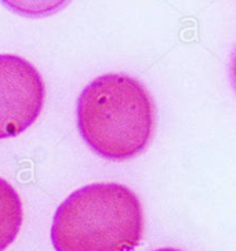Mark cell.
<instances>
[{
	"label": "cell",
	"mask_w": 236,
	"mask_h": 251,
	"mask_svg": "<svg viewBox=\"0 0 236 251\" xmlns=\"http://www.w3.org/2000/svg\"><path fill=\"white\" fill-rule=\"evenodd\" d=\"M78 128L104 159L125 162L145 151L155 128V103L147 87L126 74H105L81 90Z\"/></svg>",
	"instance_id": "cell-1"
},
{
	"label": "cell",
	"mask_w": 236,
	"mask_h": 251,
	"mask_svg": "<svg viewBox=\"0 0 236 251\" xmlns=\"http://www.w3.org/2000/svg\"><path fill=\"white\" fill-rule=\"evenodd\" d=\"M24 220L21 199L11 184L0 178V251L15 240Z\"/></svg>",
	"instance_id": "cell-4"
},
{
	"label": "cell",
	"mask_w": 236,
	"mask_h": 251,
	"mask_svg": "<svg viewBox=\"0 0 236 251\" xmlns=\"http://www.w3.org/2000/svg\"><path fill=\"white\" fill-rule=\"evenodd\" d=\"M144 232L138 196L116 182H97L72 192L52 225L55 251H133Z\"/></svg>",
	"instance_id": "cell-2"
},
{
	"label": "cell",
	"mask_w": 236,
	"mask_h": 251,
	"mask_svg": "<svg viewBox=\"0 0 236 251\" xmlns=\"http://www.w3.org/2000/svg\"><path fill=\"white\" fill-rule=\"evenodd\" d=\"M45 96V81L29 61L0 54V140L29 128L43 109Z\"/></svg>",
	"instance_id": "cell-3"
},
{
	"label": "cell",
	"mask_w": 236,
	"mask_h": 251,
	"mask_svg": "<svg viewBox=\"0 0 236 251\" xmlns=\"http://www.w3.org/2000/svg\"><path fill=\"white\" fill-rule=\"evenodd\" d=\"M154 251H183V250H178V249H170V247H164V249H157V250Z\"/></svg>",
	"instance_id": "cell-5"
}]
</instances>
